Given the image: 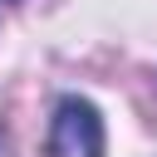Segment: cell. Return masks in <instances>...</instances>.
Here are the masks:
<instances>
[{"instance_id": "cell-1", "label": "cell", "mask_w": 157, "mask_h": 157, "mask_svg": "<svg viewBox=\"0 0 157 157\" xmlns=\"http://www.w3.org/2000/svg\"><path fill=\"white\" fill-rule=\"evenodd\" d=\"M44 157H103V118L88 98H64L54 108Z\"/></svg>"}]
</instances>
